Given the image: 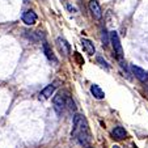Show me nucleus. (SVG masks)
Masks as SVG:
<instances>
[{"mask_svg":"<svg viewBox=\"0 0 148 148\" xmlns=\"http://www.w3.org/2000/svg\"><path fill=\"white\" fill-rule=\"evenodd\" d=\"M54 90H55V85H54V84H50V85H47L45 89L39 93V96H42V98H50L51 95L54 93Z\"/></svg>","mask_w":148,"mask_h":148,"instance_id":"f8f14e48","label":"nucleus"},{"mask_svg":"<svg viewBox=\"0 0 148 148\" xmlns=\"http://www.w3.org/2000/svg\"><path fill=\"white\" fill-rule=\"evenodd\" d=\"M23 21L26 25H34L37 23V14L33 11H26L23 14Z\"/></svg>","mask_w":148,"mask_h":148,"instance_id":"0eeeda50","label":"nucleus"},{"mask_svg":"<svg viewBox=\"0 0 148 148\" xmlns=\"http://www.w3.org/2000/svg\"><path fill=\"white\" fill-rule=\"evenodd\" d=\"M87 148H92V147H87Z\"/></svg>","mask_w":148,"mask_h":148,"instance_id":"6ab92c4d","label":"nucleus"},{"mask_svg":"<svg viewBox=\"0 0 148 148\" xmlns=\"http://www.w3.org/2000/svg\"><path fill=\"white\" fill-rule=\"evenodd\" d=\"M43 53H45L46 58H47L49 60L54 62V63H58V59L55 58V55H54V53H53V51H51L50 46L47 45V42H43Z\"/></svg>","mask_w":148,"mask_h":148,"instance_id":"9d476101","label":"nucleus"},{"mask_svg":"<svg viewBox=\"0 0 148 148\" xmlns=\"http://www.w3.org/2000/svg\"><path fill=\"white\" fill-rule=\"evenodd\" d=\"M67 97L68 96L66 95V92H59L55 95L53 100V105H54V110L58 115H62L63 112L66 109V102H67Z\"/></svg>","mask_w":148,"mask_h":148,"instance_id":"f03ea898","label":"nucleus"},{"mask_svg":"<svg viewBox=\"0 0 148 148\" xmlns=\"http://www.w3.org/2000/svg\"><path fill=\"white\" fill-rule=\"evenodd\" d=\"M90 92H92L93 97L97 98V100H102V98L105 97V93H103V90L101 89L100 87H98L97 84H93L92 87H90Z\"/></svg>","mask_w":148,"mask_h":148,"instance_id":"1a4fd4ad","label":"nucleus"},{"mask_svg":"<svg viewBox=\"0 0 148 148\" xmlns=\"http://www.w3.org/2000/svg\"><path fill=\"white\" fill-rule=\"evenodd\" d=\"M97 62H98V63H100L101 66H102V67H105V68H106V70H109V68H110V66L108 64V62L105 60V59H103L102 56H98V58H97Z\"/></svg>","mask_w":148,"mask_h":148,"instance_id":"dca6fc26","label":"nucleus"},{"mask_svg":"<svg viewBox=\"0 0 148 148\" xmlns=\"http://www.w3.org/2000/svg\"><path fill=\"white\" fill-rule=\"evenodd\" d=\"M112 135H113V138H114L115 140H122V139H125L126 138V131H125V129L123 127H115L114 130H113V132H112Z\"/></svg>","mask_w":148,"mask_h":148,"instance_id":"9b49d317","label":"nucleus"},{"mask_svg":"<svg viewBox=\"0 0 148 148\" xmlns=\"http://www.w3.org/2000/svg\"><path fill=\"white\" fill-rule=\"evenodd\" d=\"M71 136L80 145L89 147L92 136H90V130L89 126H88V122L83 114H76L73 117V127L72 131H71Z\"/></svg>","mask_w":148,"mask_h":148,"instance_id":"f257e3e1","label":"nucleus"},{"mask_svg":"<svg viewBox=\"0 0 148 148\" xmlns=\"http://www.w3.org/2000/svg\"><path fill=\"white\" fill-rule=\"evenodd\" d=\"M25 36L28 37L29 39H32V42H34V43H37V42L39 41L38 32H25Z\"/></svg>","mask_w":148,"mask_h":148,"instance_id":"ddd939ff","label":"nucleus"},{"mask_svg":"<svg viewBox=\"0 0 148 148\" xmlns=\"http://www.w3.org/2000/svg\"><path fill=\"white\" fill-rule=\"evenodd\" d=\"M131 71L135 75V77H138L142 83H148V72L145 70H143V68L138 67L135 64H131Z\"/></svg>","mask_w":148,"mask_h":148,"instance_id":"39448f33","label":"nucleus"},{"mask_svg":"<svg viewBox=\"0 0 148 148\" xmlns=\"http://www.w3.org/2000/svg\"><path fill=\"white\" fill-rule=\"evenodd\" d=\"M67 8H68V9H70V11H71V12H76V9H75V8H73V7H71V5H70V4H67Z\"/></svg>","mask_w":148,"mask_h":148,"instance_id":"f3484780","label":"nucleus"},{"mask_svg":"<svg viewBox=\"0 0 148 148\" xmlns=\"http://www.w3.org/2000/svg\"><path fill=\"white\" fill-rule=\"evenodd\" d=\"M88 7H89V12H90V14H92L93 18L100 20L101 17H102V9H101L98 1H96V0H90L89 4H88Z\"/></svg>","mask_w":148,"mask_h":148,"instance_id":"20e7f679","label":"nucleus"},{"mask_svg":"<svg viewBox=\"0 0 148 148\" xmlns=\"http://www.w3.org/2000/svg\"><path fill=\"white\" fill-rule=\"evenodd\" d=\"M56 45H58L59 51H60L63 55L68 56V54H70V51H71V47H70V45H68V42L66 41L64 38H60V37H59V38L56 39Z\"/></svg>","mask_w":148,"mask_h":148,"instance_id":"423d86ee","label":"nucleus"},{"mask_svg":"<svg viewBox=\"0 0 148 148\" xmlns=\"http://www.w3.org/2000/svg\"><path fill=\"white\" fill-rule=\"evenodd\" d=\"M101 38H102V43L105 46L109 45V42H110V38H109V33H108L106 29H103L102 30V36H101Z\"/></svg>","mask_w":148,"mask_h":148,"instance_id":"2eb2a0df","label":"nucleus"},{"mask_svg":"<svg viewBox=\"0 0 148 148\" xmlns=\"http://www.w3.org/2000/svg\"><path fill=\"white\" fill-rule=\"evenodd\" d=\"M66 109H68L70 112H75L76 110V105L73 102V100L71 97H67V102H66Z\"/></svg>","mask_w":148,"mask_h":148,"instance_id":"4468645a","label":"nucleus"},{"mask_svg":"<svg viewBox=\"0 0 148 148\" xmlns=\"http://www.w3.org/2000/svg\"><path fill=\"white\" fill-rule=\"evenodd\" d=\"M113 148H119V147H118V145H114V147H113Z\"/></svg>","mask_w":148,"mask_h":148,"instance_id":"a211bd4d","label":"nucleus"},{"mask_svg":"<svg viewBox=\"0 0 148 148\" xmlns=\"http://www.w3.org/2000/svg\"><path fill=\"white\" fill-rule=\"evenodd\" d=\"M110 42L113 45V50H114V54L121 62H122L123 58V50H122V45H121V41H119V37H118L117 32H112L110 33Z\"/></svg>","mask_w":148,"mask_h":148,"instance_id":"7ed1b4c3","label":"nucleus"},{"mask_svg":"<svg viewBox=\"0 0 148 148\" xmlns=\"http://www.w3.org/2000/svg\"><path fill=\"white\" fill-rule=\"evenodd\" d=\"M81 46H83L84 51H85L87 54H89V55H93V54L96 53V47H95V45H93V43L89 41V39H87V38H81Z\"/></svg>","mask_w":148,"mask_h":148,"instance_id":"6e6552de","label":"nucleus"}]
</instances>
